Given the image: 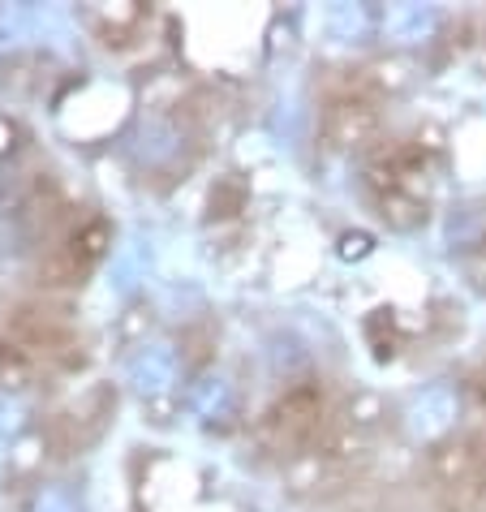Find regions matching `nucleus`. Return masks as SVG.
<instances>
[{
  "label": "nucleus",
  "instance_id": "nucleus-6",
  "mask_svg": "<svg viewBox=\"0 0 486 512\" xmlns=\"http://www.w3.org/2000/svg\"><path fill=\"white\" fill-rule=\"evenodd\" d=\"M482 250H486V237H482Z\"/></svg>",
  "mask_w": 486,
  "mask_h": 512
},
{
  "label": "nucleus",
  "instance_id": "nucleus-1",
  "mask_svg": "<svg viewBox=\"0 0 486 512\" xmlns=\"http://www.w3.org/2000/svg\"><path fill=\"white\" fill-rule=\"evenodd\" d=\"M323 431H327V405H323V388H319V383H293V388L263 414L267 444L284 448V452L319 444Z\"/></svg>",
  "mask_w": 486,
  "mask_h": 512
},
{
  "label": "nucleus",
  "instance_id": "nucleus-2",
  "mask_svg": "<svg viewBox=\"0 0 486 512\" xmlns=\"http://www.w3.org/2000/svg\"><path fill=\"white\" fill-rule=\"evenodd\" d=\"M379 125H383L379 95L370 91L366 82H349V87H340L327 99L319 134H323L327 151H353V147H366V142L379 134Z\"/></svg>",
  "mask_w": 486,
  "mask_h": 512
},
{
  "label": "nucleus",
  "instance_id": "nucleus-3",
  "mask_svg": "<svg viewBox=\"0 0 486 512\" xmlns=\"http://www.w3.org/2000/svg\"><path fill=\"white\" fill-rule=\"evenodd\" d=\"M431 474L448 487H465V482H478L486 474V435H461V439H448L431 452Z\"/></svg>",
  "mask_w": 486,
  "mask_h": 512
},
{
  "label": "nucleus",
  "instance_id": "nucleus-5",
  "mask_svg": "<svg viewBox=\"0 0 486 512\" xmlns=\"http://www.w3.org/2000/svg\"><path fill=\"white\" fill-rule=\"evenodd\" d=\"M44 353H35L26 340L18 336H0V383H9V388H26L39 371H44Z\"/></svg>",
  "mask_w": 486,
  "mask_h": 512
},
{
  "label": "nucleus",
  "instance_id": "nucleus-4",
  "mask_svg": "<svg viewBox=\"0 0 486 512\" xmlns=\"http://www.w3.org/2000/svg\"><path fill=\"white\" fill-rule=\"evenodd\" d=\"M108 241H112V229H108V220H99V216H95V220H87V224H78V229L65 237V246H61V250H65V259L74 263L82 276H87L91 267H95L99 259H104Z\"/></svg>",
  "mask_w": 486,
  "mask_h": 512
}]
</instances>
